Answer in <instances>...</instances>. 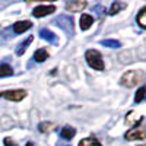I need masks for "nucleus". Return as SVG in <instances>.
<instances>
[{
  "instance_id": "18",
  "label": "nucleus",
  "mask_w": 146,
  "mask_h": 146,
  "mask_svg": "<svg viewBox=\"0 0 146 146\" xmlns=\"http://www.w3.org/2000/svg\"><path fill=\"white\" fill-rule=\"evenodd\" d=\"M32 40H34V36H29V38L25 41V42H22L21 45H19V48H18V51H16V54L18 56H22L23 53H25L27 51V48H28V45L32 42Z\"/></svg>"
},
{
  "instance_id": "6",
  "label": "nucleus",
  "mask_w": 146,
  "mask_h": 146,
  "mask_svg": "<svg viewBox=\"0 0 146 146\" xmlns=\"http://www.w3.org/2000/svg\"><path fill=\"white\" fill-rule=\"evenodd\" d=\"M56 25L60 27L62 29H64L69 34H73V21L69 16H60L56 19Z\"/></svg>"
},
{
  "instance_id": "9",
  "label": "nucleus",
  "mask_w": 146,
  "mask_h": 146,
  "mask_svg": "<svg viewBox=\"0 0 146 146\" xmlns=\"http://www.w3.org/2000/svg\"><path fill=\"white\" fill-rule=\"evenodd\" d=\"M86 6H88L86 2H67L64 5L66 10L67 12H73V13H75V12H82Z\"/></svg>"
},
{
  "instance_id": "3",
  "label": "nucleus",
  "mask_w": 146,
  "mask_h": 146,
  "mask_svg": "<svg viewBox=\"0 0 146 146\" xmlns=\"http://www.w3.org/2000/svg\"><path fill=\"white\" fill-rule=\"evenodd\" d=\"M28 92L25 89H9V91H2L0 92V98L12 101V102H21L22 100L27 98Z\"/></svg>"
},
{
  "instance_id": "19",
  "label": "nucleus",
  "mask_w": 146,
  "mask_h": 146,
  "mask_svg": "<svg viewBox=\"0 0 146 146\" xmlns=\"http://www.w3.org/2000/svg\"><path fill=\"white\" fill-rule=\"evenodd\" d=\"M101 44L105 45V47H110V48H118L121 45L120 41H117V40H102Z\"/></svg>"
},
{
  "instance_id": "5",
  "label": "nucleus",
  "mask_w": 146,
  "mask_h": 146,
  "mask_svg": "<svg viewBox=\"0 0 146 146\" xmlns=\"http://www.w3.org/2000/svg\"><path fill=\"white\" fill-rule=\"evenodd\" d=\"M56 12V6L54 5H40L32 10V16L34 18H44L47 15H51Z\"/></svg>"
},
{
  "instance_id": "14",
  "label": "nucleus",
  "mask_w": 146,
  "mask_h": 146,
  "mask_svg": "<svg viewBox=\"0 0 146 146\" xmlns=\"http://www.w3.org/2000/svg\"><path fill=\"white\" fill-rule=\"evenodd\" d=\"M136 22H137V25L140 27V28H143V29H146V6L139 12L137 13V16H136Z\"/></svg>"
},
{
  "instance_id": "13",
  "label": "nucleus",
  "mask_w": 146,
  "mask_h": 146,
  "mask_svg": "<svg viewBox=\"0 0 146 146\" xmlns=\"http://www.w3.org/2000/svg\"><path fill=\"white\" fill-rule=\"evenodd\" d=\"M13 75V69L7 63H0V78H7Z\"/></svg>"
},
{
  "instance_id": "12",
  "label": "nucleus",
  "mask_w": 146,
  "mask_h": 146,
  "mask_svg": "<svg viewBox=\"0 0 146 146\" xmlns=\"http://www.w3.org/2000/svg\"><path fill=\"white\" fill-rule=\"evenodd\" d=\"M48 51L45 50V48H38L35 53H34V56H32V58L35 60V62H38V63H42V62H45V60L48 58Z\"/></svg>"
},
{
  "instance_id": "1",
  "label": "nucleus",
  "mask_w": 146,
  "mask_h": 146,
  "mask_svg": "<svg viewBox=\"0 0 146 146\" xmlns=\"http://www.w3.org/2000/svg\"><path fill=\"white\" fill-rule=\"evenodd\" d=\"M143 72L142 70H127L123 73V76L120 78V85L124 88H133L143 80Z\"/></svg>"
},
{
  "instance_id": "2",
  "label": "nucleus",
  "mask_w": 146,
  "mask_h": 146,
  "mask_svg": "<svg viewBox=\"0 0 146 146\" xmlns=\"http://www.w3.org/2000/svg\"><path fill=\"white\" fill-rule=\"evenodd\" d=\"M85 60L86 63L89 64V67H92L94 70H98V72H102L105 69V63H104V58H102V54L98 51V50H88L85 53Z\"/></svg>"
},
{
  "instance_id": "16",
  "label": "nucleus",
  "mask_w": 146,
  "mask_h": 146,
  "mask_svg": "<svg viewBox=\"0 0 146 146\" xmlns=\"http://www.w3.org/2000/svg\"><path fill=\"white\" fill-rule=\"evenodd\" d=\"M145 98H146V86H140V88L136 91V94H135V102L139 104V102H142Z\"/></svg>"
},
{
  "instance_id": "11",
  "label": "nucleus",
  "mask_w": 146,
  "mask_h": 146,
  "mask_svg": "<svg viewBox=\"0 0 146 146\" xmlns=\"http://www.w3.org/2000/svg\"><path fill=\"white\" fill-rule=\"evenodd\" d=\"M40 36H41L42 40H47L48 42H53V44L57 42V36H56V34L51 32L50 29H47V28H42V29L40 31Z\"/></svg>"
},
{
  "instance_id": "23",
  "label": "nucleus",
  "mask_w": 146,
  "mask_h": 146,
  "mask_svg": "<svg viewBox=\"0 0 146 146\" xmlns=\"http://www.w3.org/2000/svg\"><path fill=\"white\" fill-rule=\"evenodd\" d=\"M139 146H146V145H139Z\"/></svg>"
},
{
  "instance_id": "4",
  "label": "nucleus",
  "mask_w": 146,
  "mask_h": 146,
  "mask_svg": "<svg viewBox=\"0 0 146 146\" xmlns=\"http://www.w3.org/2000/svg\"><path fill=\"white\" fill-rule=\"evenodd\" d=\"M126 140H145L146 139V127H133L124 133Z\"/></svg>"
},
{
  "instance_id": "20",
  "label": "nucleus",
  "mask_w": 146,
  "mask_h": 146,
  "mask_svg": "<svg viewBox=\"0 0 146 146\" xmlns=\"http://www.w3.org/2000/svg\"><path fill=\"white\" fill-rule=\"evenodd\" d=\"M50 127H53V123H40L38 130H40L41 133H45V131L50 130Z\"/></svg>"
},
{
  "instance_id": "10",
  "label": "nucleus",
  "mask_w": 146,
  "mask_h": 146,
  "mask_svg": "<svg viewBox=\"0 0 146 146\" xmlns=\"http://www.w3.org/2000/svg\"><path fill=\"white\" fill-rule=\"evenodd\" d=\"M60 136H62L63 139L66 140H70L76 136V129L75 127H72V126H64L62 129V131H60Z\"/></svg>"
},
{
  "instance_id": "22",
  "label": "nucleus",
  "mask_w": 146,
  "mask_h": 146,
  "mask_svg": "<svg viewBox=\"0 0 146 146\" xmlns=\"http://www.w3.org/2000/svg\"><path fill=\"white\" fill-rule=\"evenodd\" d=\"M27 146H34V145H32L31 142H28V143H27Z\"/></svg>"
},
{
  "instance_id": "21",
  "label": "nucleus",
  "mask_w": 146,
  "mask_h": 146,
  "mask_svg": "<svg viewBox=\"0 0 146 146\" xmlns=\"http://www.w3.org/2000/svg\"><path fill=\"white\" fill-rule=\"evenodd\" d=\"M3 142H5V146H18V145H16L13 140H12L10 137H5V140H3Z\"/></svg>"
},
{
  "instance_id": "8",
  "label": "nucleus",
  "mask_w": 146,
  "mask_h": 146,
  "mask_svg": "<svg viewBox=\"0 0 146 146\" xmlns=\"http://www.w3.org/2000/svg\"><path fill=\"white\" fill-rule=\"evenodd\" d=\"M94 25V16L88 15V13H82L80 19H79V27L82 31H88L91 27Z\"/></svg>"
},
{
  "instance_id": "17",
  "label": "nucleus",
  "mask_w": 146,
  "mask_h": 146,
  "mask_svg": "<svg viewBox=\"0 0 146 146\" xmlns=\"http://www.w3.org/2000/svg\"><path fill=\"white\" fill-rule=\"evenodd\" d=\"M124 7H126V3L114 2V3L111 5V7H110V12H108V13H110V15H115V13H118L121 9H124Z\"/></svg>"
},
{
  "instance_id": "15",
  "label": "nucleus",
  "mask_w": 146,
  "mask_h": 146,
  "mask_svg": "<svg viewBox=\"0 0 146 146\" xmlns=\"http://www.w3.org/2000/svg\"><path fill=\"white\" fill-rule=\"evenodd\" d=\"M78 146H102L100 143V140H96L95 137H85L79 142Z\"/></svg>"
},
{
  "instance_id": "7",
  "label": "nucleus",
  "mask_w": 146,
  "mask_h": 146,
  "mask_svg": "<svg viewBox=\"0 0 146 146\" xmlns=\"http://www.w3.org/2000/svg\"><path fill=\"white\" fill-rule=\"evenodd\" d=\"M32 28V22L31 21H18L13 23V32L15 34H23L28 29Z\"/></svg>"
}]
</instances>
